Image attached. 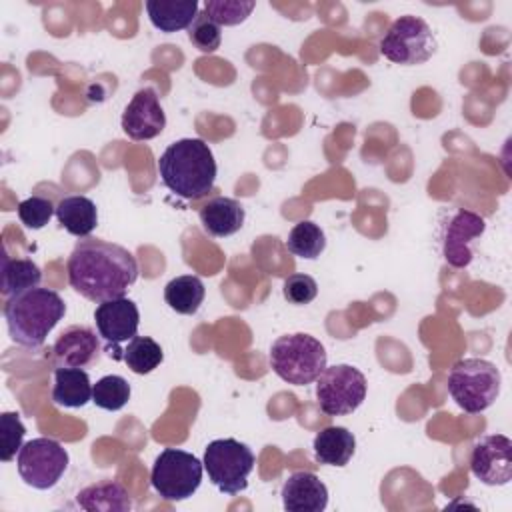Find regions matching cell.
Returning <instances> with one entry per match:
<instances>
[{
	"label": "cell",
	"mask_w": 512,
	"mask_h": 512,
	"mask_svg": "<svg viewBox=\"0 0 512 512\" xmlns=\"http://www.w3.org/2000/svg\"><path fill=\"white\" fill-rule=\"evenodd\" d=\"M70 286L90 302L126 296L138 278V262L130 250L100 238H82L66 262Z\"/></svg>",
	"instance_id": "obj_1"
},
{
	"label": "cell",
	"mask_w": 512,
	"mask_h": 512,
	"mask_svg": "<svg viewBox=\"0 0 512 512\" xmlns=\"http://www.w3.org/2000/svg\"><path fill=\"white\" fill-rule=\"evenodd\" d=\"M158 176L172 194L196 200L214 188L216 160L202 138H182L160 154Z\"/></svg>",
	"instance_id": "obj_2"
},
{
	"label": "cell",
	"mask_w": 512,
	"mask_h": 512,
	"mask_svg": "<svg viewBox=\"0 0 512 512\" xmlns=\"http://www.w3.org/2000/svg\"><path fill=\"white\" fill-rule=\"evenodd\" d=\"M10 338L26 348H38L66 314L62 296L52 288H28L10 296L2 308Z\"/></svg>",
	"instance_id": "obj_3"
},
{
	"label": "cell",
	"mask_w": 512,
	"mask_h": 512,
	"mask_svg": "<svg viewBox=\"0 0 512 512\" xmlns=\"http://www.w3.org/2000/svg\"><path fill=\"white\" fill-rule=\"evenodd\" d=\"M270 368L274 374L294 386H306L326 368V348L310 334L296 332L278 336L270 346Z\"/></svg>",
	"instance_id": "obj_4"
},
{
	"label": "cell",
	"mask_w": 512,
	"mask_h": 512,
	"mask_svg": "<svg viewBox=\"0 0 512 512\" xmlns=\"http://www.w3.org/2000/svg\"><path fill=\"white\" fill-rule=\"evenodd\" d=\"M502 374L484 358L458 360L448 374V394L466 414H480L500 396Z\"/></svg>",
	"instance_id": "obj_5"
},
{
	"label": "cell",
	"mask_w": 512,
	"mask_h": 512,
	"mask_svg": "<svg viewBox=\"0 0 512 512\" xmlns=\"http://www.w3.org/2000/svg\"><path fill=\"white\" fill-rule=\"evenodd\" d=\"M210 482L228 496L248 488V476L254 468V454L248 444L236 438L212 440L202 458Z\"/></svg>",
	"instance_id": "obj_6"
},
{
	"label": "cell",
	"mask_w": 512,
	"mask_h": 512,
	"mask_svg": "<svg viewBox=\"0 0 512 512\" xmlns=\"http://www.w3.org/2000/svg\"><path fill=\"white\" fill-rule=\"evenodd\" d=\"M436 36L426 20L414 14L396 18L380 38V52L394 64L416 66L428 62L436 52Z\"/></svg>",
	"instance_id": "obj_7"
},
{
	"label": "cell",
	"mask_w": 512,
	"mask_h": 512,
	"mask_svg": "<svg viewBox=\"0 0 512 512\" xmlns=\"http://www.w3.org/2000/svg\"><path fill=\"white\" fill-rule=\"evenodd\" d=\"M204 464L194 454L178 448H164L150 472V484L168 502L190 498L202 482Z\"/></svg>",
	"instance_id": "obj_8"
},
{
	"label": "cell",
	"mask_w": 512,
	"mask_h": 512,
	"mask_svg": "<svg viewBox=\"0 0 512 512\" xmlns=\"http://www.w3.org/2000/svg\"><path fill=\"white\" fill-rule=\"evenodd\" d=\"M366 376L350 364L326 366L316 378L318 406L326 416H346L366 400Z\"/></svg>",
	"instance_id": "obj_9"
},
{
	"label": "cell",
	"mask_w": 512,
	"mask_h": 512,
	"mask_svg": "<svg viewBox=\"0 0 512 512\" xmlns=\"http://www.w3.org/2000/svg\"><path fill=\"white\" fill-rule=\"evenodd\" d=\"M70 456L54 438H32L16 454V468L24 484L36 490L54 488L68 470Z\"/></svg>",
	"instance_id": "obj_10"
},
{
	"label": "cell",
	"mask_w": 512,
	"mask_h": 512,
	"mask_svg": "<svg viewBox=\"0 0 512 512\" xmlns=\"http://www.w3.org/2000/svg\"><path fill=\"white\" fill-rule=\"evenodd\" d=\"M94 322L98 336H102L108 354L114 360H122L120 344L138 336L140 312L134 300L122 296L100 302L94 310Z\"/></svg>",
	"instance_id": "obj_11"
},
{
	"label": "cell",
	"mask_w": 512,
	"mask_h": 512,
	"mask_svg": "<svg viewBox=\"0 0 512 512\" xmlns=\"http://www.w3.org/2000/svg\"><path fill=\"white\" fill-rule=\"evenodd\" d=\"M472 474L486 486H504L512 480V442L504 434L482 436L470 454Z\"/></svg>",
	"instance_id": "obj_12"
},
{
	"label": "cell",
	"mask_w": 512,
	"mask_h": 512,
	"mask_svg": "<svg viewBox=\"0 0 512 512\" xmlns=\"http://www.w3.org/2000/svg\"><path fill=\"white\" fill-rule=\"evenodd\" d=\"M486 230V220L466 208H460L452 214L448 224L444 226L442 238V254L444 260L454 268H466L472 258V240L482 236Z\"/></svg>",
	"instance_id": "obj_13"
},
{
	"label": "cell",
	"mask_w": 512,
	"mask_h": 512,
	"mask_svg": "<svg viewBox=\"0 0 512 512\" xmlns=\"http://www.w3.org/2000/svg\"><path fill=\"white\" fill-rule=\"evenodd\" d=\"M166 126V114L154 88H140L122 112V130L132 140H152Z\"/></svg>",
	"instance_id": "obj_14"
},
{
	"label": "cell",
	"mask_w": 512,
	"mask_h": 512,
	"mask_svg": "<svg viewBox=\"0 0 512 512\" xmlns=\"http://www.w3.org/2000/svg\"><path fill=\"white\" fill-rule=\"evenodd\" d=\"M102 344L90 326H68L52 344L50 362L54 368H88L98 362Z\"/></svg>",
	"instance_id": "obj_15"
},
{
	"label": "cell",
	"mask_w": 512,
	"mask_h": 512,
	"mask_svg": "<svg viewBox=\"0 0 512 512\" xmlns=\"http://www.w3.org/2000/svg\"><path fill=\"white\" fill-rule=\"evenodd\" d=\"M282 506L288 512H322L328 506L326 484L308 470L292 472L280 490Z\"/></svg>",
	"instance_id": "obj_16"
},
{
	"label": "cell",
	"mask_w": 512,
	"mask_h": 512,
	"mask_svg": "<svg viewBox=\"0 0 512 512\" xmlns=\"http://www.w3.org/2000/svg\"><path fill=\"white\" fill-rule=\"evenodd\" d=\"M198 216L206 234L226 238L236 234L244 226L246 212L238 200L228 196H216L200 208Z\"/></svg>",
	"instance_id": "obj_17"
},
{
	"label": "cell",
	"mask_w": 512,
	"mask_h": 512,
	"mask_svg": "<svg viewBox=\"0 0 512 512\" xmlns=\"http://www.w3.org/2000/svg\"><path fill=\"white\" fill-rule=\"evenodd\" d=\"M76 504L88 512H128L132 510L130 492L118 480H100L76 494Z\"/></svg>",
	"instance_id": "obj_18"
},
{
	"label": "cell",
	"mask_w": 512,
	"mask_h": 512,
	"mask_svg": "<svg viewBox=\"0 0 512 512\" xmlns=\"http://www.w3.org/2000/svg\"><path fill=\"white\" fill-rule=\"evenodd\" d=\"M314 460L326 466H346L356 450L354 434L344 426H328L314 436Z\"/></svg>",
	"instance_id": "obj_19"
},
{
	"label": "cell",
	"mask_w": 512,
	"mask_h": 512,
	"mask_svg": "<svg viewBox=\"0 0 512 512\" xmlns=\"http://www.w3.org/2000/svg\"><path fill=\"white\" fill-rule=\"evenodd\" d=\"M92 386L84 368H54L52 400L62 408H82L92 402Z\"/></svg>",
	"instance_id": "obj_20"
},
{
	"label": "cell",
	"mask_w": 512,
	"mask_h": 512,
	"mask_svg": "<svg viewBox=\"0 0 512 512\" xmlns=\"http://www.w3.org/2000/svg\"><path fill=\"white\" fill-rule=\"evenodd\" d=\"M56 218L72 236L88 238L98 226V208L88 196H64L56 204Z\"/></svg>",
	"instance_id": "obj_21"
},
{
	"label": "cell",
	"mask_w": 512,
	"mask_h": 512,
	"mask_svg": "<svg viewBox=\"0 0 512 512\" xmlns=\"http://www.w3.org/2000/svg\"><path fill=\"white\" fill-rule=\"evenodd\" d=\"M146 12L154 28L172 34L188 28L200 10L196 0H148Z\"/></svg>",
	"instance_id": "obj_22"
},
{
	"label": "cell",
	"mask_w": 512,
	"mask_h": 512,
	"mask_svg": "<svg viewBox=\"0 0 512 512\" xmlns=\"http://www.w3.org/2000/svg\"><path fill=\"white\" fill-rule=\"evenodd\" d=\"M204 296H206V288H204L202 280L192 274L176 276L164 288L166 304L174 312L184 314V316L196 314L204 302Z\"/></svg>",
	"instance_id": "obj_23"
},
{
	"label": "cell",
	"mask_w": 512,
	"mask_h": 512,
	"mask_svg": "<svg viewBox=\"0 0 512 512\" xmlns=\"http://www.w3.org/2000/svg\"><path fill=\"white\" fill-rule=\"evenodd\" d=\"M42 282V270L30 258H10L6 252L2 256V294L6 298L36 288Z\"/></svg>",
	"instance_id": "obj_24"
},
{
	"label": "cell",
	"mask_w": 512,
	"mask_h": 512,
	"mask_svg": "<svg viewBox=\"0 0 512 512\" xmlns=\"http://www.w3.org/2000/svg\"><path fill=\"white\" fill-rule=\"evenodd\" d=\"M122 360L134 374H150L162 364L164 352L150 336H134L122 350Z\"/></svg>",
	"instance_id": "obj_25"
},
{
	"label": "cell",
	"mask_w": 512,
	"mask_h": 512,
	"mask_svg": "<svg viewBox=\"0 0 512 512\" xmlns=\"http://www.w3.org/2000/svg\"><path fill=\"white\" fill-rule=\"evenodd\" d=\"M288 252H292L298 258L314 260L318 258L326 248V236L318 224L312 220H304L292 226L286 240Z\"/></svg>",
	"instance_id": "obj_26"
},
{
	"label": "cell",
	"mask_w": 512,
	"mask_h": 512,
	"mask_svg": "<svg viewBox=\"0 0 512 512\" xmlns=\"http://www.w3.org/2000/svg\"><path fill=\"white\" fill-rule=\"evenodd\" d=\"M130 392L132 390L126 378L118 374H108V376H102L92 386V402L102 410L116 412L128 404Z\"/></svg>",
	"instance_id": "obj_27"
},
{
	"label": "cell",
	"mask_w": 512,
	"mask_h": 512,
	"mask_svg": "<svg viewBox=\"0 0 512 512\" xmlns=\"http://www.w3.org/2000/svg\"><path fill=\"white\" fill-rule=\"evenodd\" d=\"M256 8L254 0H206L204 12L222 28L242 24L252 10Z\"/></svg>",
	"instance_id": "obj_28"
},
{
	"label": "cell",
	"mask_w": 512,
	"mask_h": 512,
	"mask_svg": "<svg viewBox=\"0 0 512 512\" xmlns=\"http://www.w3.org/2000/svg\"><path fill=\"white\" fill-rule=\"evenodd\" d=\"M188 38L196 50L204 54H212L220 48L222 32H220V26L206 12H198L194 22L188 26Z\"/></svg>",
	"instance_id": "obj_29"
},
{
	"label": "cell",
	"mask_w": 512,
	"mask_h": 512,
	"mask_svg": "<svg viewBox=\"0 0 512 512\" xmlns=\"http://www.w3.org/2000/svg\"><path fill=\"white\" fill-rule=\"evenodd\" d=\"M26 428L20 420V414L16 412H2L0 416V458L4 462H10L16 452L22 448Z\"/></svg>",
	"instance_id": "obj_30"
},
{
	"label": "cell",
	"mask_w": 512,
	"mask_h": 512,
	"mask_svg": "<svg viewBox=\"0 0 512 512\" xmlns=\"http://www.w3.org/2000/svg\"><path fill=\"white\" fill-rule=\"evenodd\" d=\"M56 214V206L44 196H30L18 204V218L30 230L44 228Z\"/></svg>",
	"instance_id": "obj_31"
},
{
	"label": "cell",
	"mask_w": 512,
	"mask_h": 512,
	"mask_svg": "<svg viewBox=\"0 0 512 512\" xmlns=\"http://www.w3.org/2000/svg\"><path fill=\"white\" fill-rule=\"evenodd\" d=\"M282 294H284V298L290 304H296V306L310 304L316 298V294H318V284L308 274H300V272L298 274H290L284 280Z\"/></svg>",
	"instance_id": "obj_32"
}]
</instances>
